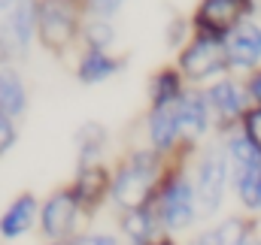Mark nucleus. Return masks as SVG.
Returning a JSON list of instances; mask_svg holds the SVG:
<instances>
[{
  "label": "nucleus",
  "mask_w": 261,
  "mask_h": 245,
  "mask_svg": "<svg viewBox=\"0 0 261 245\" xmlns=\"http://www.w3.org/2000/svg\"><path fill=\"white\" fill-rule=\"evenodd\" d=\"M170 158L158 155L149 145H137L125 151L113 164V194H110V209L113 212H130L143 206H155L158 188L170 170Z\"/></svg>",
  "instance_id": "f257e3e1"
},
{
  "label": "nucleus",
  "mask_w": 261,
  "mask_h": 245,
  "mask_svg": "<svg viewBox=\"0 0 261 245\" xmlns=\"http://www.w3.org/2000/svg\"><path fill=\"white\" fill-rule=\"evenodd\" d=\"M192 155L176 158L164 176V182L158 188L155 197V212L161 218V227L167 236L182 239L189 233H197L200 224V203H197V191H195V179H192Z\"/></svg>",
  "instance_id": "f03ea898"
},
{
  "label": "nucleus",
  "mask_w": 261,
  "mask_h": 245,
  "mask_svg": "<svg viewBox=\"0 0 261 245\" xmlns=\"http://www.w3.org/2000/svg\"><path fill=\"white\" fill-rule=\"evenodd\" d=\"M189 164H192V179H195L203 221L222 218L228 194H231V182H234V170H231V161H228V151H225L222 139L216 136L206 145H200Z\"/></svg>",
  "instance_id": "7ed1b4c3"
},
{
  "label": "nucleus",
  "mask_w": 261,
  "mask_h": 245,
  "mask_svg": "<svg viewBox=\"0 0 261 245\" xmlns=\"http://www.w3.org/2000/svg\"><path fill=\"white\" fill-rule=\"evenodd\" d=\"M85 18V0H37V43L49 55L64 58L82 46Z\"/></svg>",
  "instance_id": "20e7f679"
},
{
  "label": "nucleus",
  "mask_w": 261,
  "mask_h": 245,
  "mask_svg": "<svg viewBox=\"0 0 261 245\" xmlns=\"http://www.w3.org/2000/svg\"><path fill=\"white\" fill-rule=\"evenodd\" d=\"M176 70L186 76L192 88H206L225 76H231V61H228V46L222 37L210 34H195L189 46L176 55Z\"/></svg>",
  "instance_id": "39448f33"
},
{
  "label": "nucleus",
  "mask_w": 261,
  "mask_h": 245,
  "mask_svg": "<svg viewBox=\"0 0 261 245\" xmlns=\"http://www.w3.org/2000/svg\"><path fill=\"white\" fill-rule=\"evenodd\" d=\"M88 212L82 209V203L76 200V194L70 188H55L52 194L43 197L40 206V236L43 242H73L85 227Z\"/></svg>",
  "instance_id": "423d86ee"
},
{
  "label": "nucleus",
  "mask_w": 261,
  "mask_h": 245,
  "mask_svg": "<svg viewBox=\"0 0 261 245\" xmlns=\"http://www.w3.org/2000/svg\"><path fill=\"white\" fill-rule=\"evenodd\" d=\"M206 97H210V106H213V115H216V136L240 127L243 115L252 109V100H249V91H246V79L243 76H225L213 85L203 88Z\"/></svg>",
  "instance_id": "0eeeda50"
},
{
  "label": "nucleus",
  "mask_w": 261,
  "mask_h": 245,
  "mask_svg": "<svg viewBox=\"0 0 261 245\" xmlns=\"http://www.w3.org/2000/svg\"><path fill=\"white\" fill-rule=\"evenodd\" d=\"M143 136H146L149 148H155L158 155H164L170 161L195 155V151H186V142H182L179 103L176 106H149L146 118H143Z\"/></svg>",
  "instance_id": "6e6552de"
},
{
  "label": "nucleus",
  "mask_w": 261,
  "mask_h": 245,
  "mask_svg": "<svg viewBox=\"0 0 261 245\" xmlns=\"http://www.w3.org/2000/svg\"><path fill=\"white\" fill-rule=\"evenodd\" d=\"M6 61H24L37 43V0H18L0 21Z\"/></svg>",
  "instance_id": "1a4fd4ad"
},
{
  "label": "nucleus",
  "mask_w": 261,
  "mask_h": 245,
  "mask_svg": "<svg viewBox=\"0 0 261 245\" xmlns=\"http://www.w3.org/2000/svg\"><path fill=\"white\" fill-rule=\"evenodd\" d=\"M67 188L76 194V200L82 203V209L88 212V218L97 215L103 206H110L113 164H107V161H100V164H76Z\"/></svg>",
  "instance_id": "9d476101"
},
{
  "label": "nucleus",
  "mask_w": 261,
  "mask_h": 245,
  "mask_svg": "<svg viewBox=\"0 0 261 245\" xmlns=\"http://www.w3.org/2000/svg\"><path fill=\"white\" fill-rule=\"evenodd\" d=\"M179 127L186 151H197L200 145L210 142V136H216V115L203 88H189L186 97L179 100Z\"/></svg>",
  "instance_id": "9b49d317"
},
{
  "label": "nucleus",
  "mask_w": 261,
  "mask_h": 245,
  "mask_svg": "<svg viewBox=\"0 0 261 245\" xmlns=\"http://www.w3.org/2000/svg\"><path fill=\"white\" fill-rule=\"evenodd\" d=\"M246 18H252L249 0H197L195 12H192L195 34H210L222 40Z\"/></svg>",
  "instance_id": "f8f14e48"
},
{
  "label": "nucleus",
  "mask_w": 261,
  "mask_h": 245,
  "mask_svg": "<svg viewBox=\"0 0 261 245\" xmlns=\"http://www.w3.org/2000/svg\"><path fill=\"white\" fill-rule=\"evenodd\" d=\"M255 236H258V215L231 212L203 224L197 233L182 239V245H249Z\"/></svg>",
  "instance_id": "ddd939ff"
},
{
  "label": "nucleus",
  "mask_w": 261,
  "mask_h": 245,
  "mask_svg": "<svg viewBox=\"0 0 261 245\" xmlns=\"http://www.w3.org/2000/svg\"><path fill=\"white\" fill-rule=\"evenodd\" d=\"M40 206L43 197H37L34 191L15 194L0 212V242H18L40 230Z\"/></svg>",
  "instance_id": "4468645a"
},
{
  "label": "nucleus",
  "mask_w": 261,
  "mask_h": 245,
  "mask_svg": "<svg viewBox=\"0 0 261 245\" xmlns=\"http://www.w3.org/2000/svg\"><path fill=\"white\" fill-rule=\"evenodd\" d=\"M228 61L234 76H249L261 70V21L258 18H246L243 24H237L228 37Z\"/></svg>",
  "instance_id": "2eb2a0df"
},
{
  "label": "nucleus",
  "mask_w": 261,
  "mask_h": 245,
  "mask_svg": "<svg viewBox=\"0 0 261 245\" xmlns=\"http://www.w3.org/2000/svg\"><path fill=\"white\" fill-rule=\"evenodd\" d=\"M116 233L122 236L125 245H152L158 242L164 233L161 218L155 212V206H143V209H130V212H116Z\"/></svg>",
  "instance_id": "dca6fc26"
},
{
  "label": "nucleus",
  "mask_w": 261,
  "mask_h": 245,
  "mask_svg": "<svg viewBox=\"0 0 261 245\" xmlns=\"http://www.w3.org/2000/svg\"><path fill=\"white\" fill-rule=\"evenodd\" d=\"M125 67V58H119L116 52H97V49H79L76 64H73V76L79 85H103L110 79H116Z\"/></svg>",
  "instance_id": "f3484780"
},
{
  "label": "nucleus",
  "mask_w": 261,
  "mask_h": 245,
  "mask_svg": "<svg viewBox=\"0 0 261 245\" xmlns=\"http://www.w3.org/2000/svg\"><path fill=\"white\" fill-rule=\"evenodd\" d=\"M192 85L186 82V76L176 70V64H167L161 70H155L149 76V85H146V94H149V106H176L186 91Z\"/></svg>",
  "instance_id": "a211bd4d"
},
{
  "label": "nucleus",
  "mask_w": 261,
  "mask_h": 245,
  "mask_svg": "<svg viewBox=\"0 0 261 245\" xmlns=\"http://www.w3.org/2000/svg\"><path fill=\"white\" fill-rule=\"evenodd\" d=\"M73 148H76V164H100L110 148V127L94 118L82 121L73 133Z\"/></svg>",
  "instance_id": "6ab92c4d"
},
{
  "label": "nucleus",
  "mask_w": 261,
  "mask_h": 245,
  "mask_svg": "<svg viewBox=\"0 0 261 245\" xmlns=\"http://www.w3.org/2000/svg\"><path fill=\"white\" fill-rule=\"evenodd\" d=\"M28 106H31V94L21 70L15 64H0V109L18 121L28 112Z\"/></svg>",
  "instance_id": "aec40b11"
},
{
  "label": "nucleus",
  "mask_w": 261,
  "mask_h": 245,
  "mask_svg": "<svg viewBox=\"0 0 261 245\" xmlns=\"http://www.w3.org/2000/svg\"><path fill=\"white\" fill-rule=\"evenodd\" d=\"M231 194H234L240 212H246V215H261V161L234 170Z\"/></svg>",
  "instance_id": "412c9836"
},
{
  "label": "nucleus",
  "mask_w": 261,
  "mask_h": 245,
  "mask_svg": "<svg viewBox=\"0 0 261 245\" xmlns=\"http://www.w3.org/2000/svg\"><path fill=\"white\" fill-rule=\"evenodd\" d=\"M219 139H222V145H225V151H228L231 170H240V167H249V164L261 161V151L252 145V139H249L240 127H234V130H228V133H222Z\"/></svg>",
  "instance_id": "4be33fe9"
},
{
  "label": "nucleus",
  "mask_w": 261,
  "mask_h": 245,
  "mask_svg": "<svg viewBox=\"0 0 261 245\" xmlns=\"http://www.w3.org/2000/svg\"><path fill=\"white\" fill-rule=\"evenodd\" d=\"M119 43V30L110 18H94L88 15L85 18V27H82V49H97V52H113Z\"/></svg>",
  "instance_id": "5701e85b"
},
{
  "label": "nucleus",
  "mask_w": 261,
  "mask_h": 245,
  "mask_svg": "<svg viewBox=\"0 0 261 245\" xmlns=\"http://www.w3.org/2000/svg\"><path fill=\"white\" fill-rule=\"evenodd\" d=\"M195 37V24H192V18H182V15H173L170 21H167V30H164V43H167V49L170 52H182L186 46H189V40Z\"/></svg>",
  "instance_id": "b1692460"
},
{
  "label": "nucleus",
  "mask_w": 261,
  "mask_h": 245,
  "mask_svg": "<svg viewBox=\"0 0 261 245\" xmlns=\"http://www.w3.org/2000/svg\"><path fill=\"white\" fill-rule=\"evenodd\" d=\"M70 245H125L122 236L116 230H100V227H91V230H82Z\"/></svg>",
  "instance_id": "393cba45"
},
{
  "label": "nucleus",
  "mask_w": 261,
  "mask_h": 245,
  "mask_svg": "<svg viewBox=\"0 0 261 245\" xmlns=\"http://www.w3.org/2000/svg\"><path fill=\"white\" fill-rule=\"evenodd\" d=\"M18 142V121L0 109V158H6Z\"/></svg>",
  "instance_id": "a878e982"
},
{
  "label": "nucleus",
  "mask_w": 261,
  "mask_h": 245,
  "mask_svg": "<svg viewBox=\"0 0 261 245\" xmlns=\"http://www.w3.org/2000/svg\"><path fill=\"white\" fill-rule=\"evenodd\" d=\"M125 3H128V0H85L88 15H94V18H110V21L122 12Z\"/></svg>",
  "instance_id": "bb28decb"
},
{
  "label": "nucleus",
  "mask_w": 261,
  "mask_h": 245,
  "mask_svg": "<svg viewBox=\"0 0 261 245\" xmlns=\"http://www.w3.org/2000/svg\"><path fill=\"white\" fill-rule=\"evenodd\" d=\"M240 130L252 139V145L261 151V106H252L246 115H243V121H240Z\"/></svg>",
  "instance_id": "cd10ccee"
},
{
  "label": "nucleus",
  "mask_w": 261,
  "mask_h": 245,
  "mask_svg": "<svg viewBox=\"0 0 261 245\" xmlns=\"http://www.w3.org/2000/svg\"><path fill=\"white\" fill-rule=\"evenodd\" d=\"M243 79H246V91H249L252 106H261V70L249 73V76H243Z\"/></svg>",
  "instance_id": "c85d7f7f"
},
{
  "label": "nucleus",
  "mask_w": 261,
  "mask_h": 245,
  "mask_svg": "<svg viewBox=\"0 0 261 245\" xmlns=\"http://www.w3.org/2000/svg\"><path fill=\"white\" fill-rule=\"evenodd\" d=\"M249 9H252V18L261 21V0H249Z\"/></svg>",
  "instance_id": "c756f323"
},
{
  "label": "nucleus",
  "mask_w": 261,
  "mask_h": 245,
  "mask_svg": "<svg viewBox=\"0 0 261 245\" xmlns=\"http://www.w3.org/2000/svg\"><path fill=\"white\" fill-rule=\"evenodd\" d=\"M152 245H182V239H173V236H161L158 242H152Z\"/></svg>",
  "instance_id": "7c9ffc66"
},
{
  "label": "nucleus",
  "mask_w": 261,
  "mask_h": 245,
  "mask_svg": "<svg viewBox=\"0 0 261 245\" xmlns=\"http://www.w3.org/2000/svg\"><path fill=\"white\" fill-rule=\"evenodd\" d=\"M15 3H18V0H0V15H6V12L15 6Z\"/></svg>",
  "instance_id": "2f4dec72"
},
{
  "label": "nucleus",
  "mask_w": 261,
  "mask_h": 245,
  "mask_svg": "<svg viewBox=\"0 0 261 245\" xmlns=\"http://www.w3.org/2000/svg\"><path fill=\"white\" fill-rule=\"evenodd\" d=\"M0 64H9L6 61V49H3V34H0Z\"/></svg>",
  "instance_id": "473e14b6"
},
{
  "label": "nucleus",
  "mask_w": 261,
  "mask_h": 245,
  "mask_svg": "<svg viewBox=\"0 0 261 245\" xmlns=\"http://www.w3.org/2000/svg\"><path fill=\"white\" fill-rule=\"evenodd\" d=\"M249 245H261V233H258V236H255V239H252Z\"/></svg>",
  "instance_id": "72a5a7b5"
},
{
  "label": "nucleus",
  "mask_w": 261,
  "mask_h": 245,
  "mask_svg": "<svg viewBox=\"0 0 261 245\" xmlns=\"http://www.w3.org/2000/svg\"><path fill=\"white\" fill-rule=\"evenodd\" d=\"M43 245H70V242H43Z\"/></svg>",
  "instance_id": "f704fd0d"
}]
</instances>
